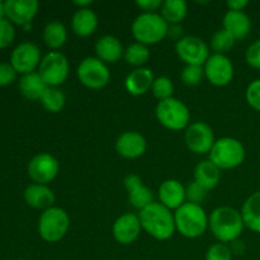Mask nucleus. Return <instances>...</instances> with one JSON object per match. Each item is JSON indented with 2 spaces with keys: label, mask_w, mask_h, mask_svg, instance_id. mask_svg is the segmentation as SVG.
Segmentation results:
<instances>
[{
  "label": "nucleus",
  "mask_w": 260,
  "mask_h": 260,
  "mask_svg": "<svg viewBox=\"0 0 260 260\" xmlns=\"http://www.w3.org/2000/svg\"><path fill=\"white\" fill-rule=\"evenodd\" d=\"M208 229L218 243L229 244L240 238L245 225L240 211L230 206H221L215 208L210 215Z\"/></svg>",
  "instance_id": "f257e3e1"
},
{
  "label": "nucleus",
  "mask_w": 260,
  "mask_h": 260,
  "mask_svg": "<svg viewBox=\"0 0 260 260\" xmlns=\"http://www.w3.org/2000/svg\"><path fill=\"white\" fill-rule=\"evenodd\" d=\"M142 230L156 240H169L175 234L174 212L162 206L160 202H154L139 212Z\"/></svg>",
  "instance_id": "f03ea898"
},
{
  "label": "nucleus",
  "mask_w": 260,
  "mask_h": 260,
  "mask_svg": "<svg viewBox=\"0 0 260 260\" xmlns=\"http://www.w3.org/2000/svg\"><path fill=\"white\" fill-rule=\"evenodd\" d=\"M210 216L201 205L185 202L174 211L175 229L187 239L201 238L208 229Z\"/></svg>",
  "instance_id": "7ed1b4c3"
},
{
  "label": "nucleus",
  "mask_w": 260,
  "mask_h": 260,
  "mask_svg": "<svg viewBox=\"0 0 260 260\" xmlns=\"http://www.w3.org/2000/svg\"><path fill=\"white\" fill-rule=\"evenodd\" d=\"M131 32L136 42L145 46L161 42L169 32V24L160 13H141L135 18Z\"/></svg>",
  "instance_id": "20e7f679"
},
{
  "label": "nucleus",
  "mask_w": 260,
  "mask_h": 260,
  "mask_svg": "<svg viewBox=\"0 0 260 260\" xmlns=\"http://www.w3.org/2000/svg\"><path fill=\"white\" fill-rule=\"evenodd\" d=\"M208 156V160H211L221 170L235 169L245 160V146L238 139L221 137L215 141Z\"/></svg>",
  "instance_id": "39448f33"
},
{
  "label": "nucleus",
  "mask_w": 260,
  "mask_h": 260,
  "mask_svg": "<svg viewBox=\"0 0 260 260\" xmlns=\"http://www.w3.org/2000/svg\"><path fill=\"white\" fill-rule=\"evenodd\" d=\"M70 229V216L63 208L53 206L43 211L38 220V234L46 243L55 244L62 240Z\"/></svg>",
  "instance_id": "423d86ee"
},
{
  "label": "nucleus",
  "mask_w": 260,
  "mask_h": 260,
  "mask_svg": "<svg viewBox=\"0 0 260 260\" xmlns=\"http://www.w3.org/2000/svg\"><path fill=\"white\" fill-rule=\"evenodd\" d=\"M155 116L159 123L170 131L187 129L190 124L189 108L184 102L175 96L159 102L155 108Z\"/></svg>",
  "instance_id": "0eeeda50"
},
{
  "label": "nucleus",
  "mask_w": 260,
  "mask_h": 260,
  "mask_svg": "<svg viewBox=\"0 0 260 260\" xmlns=\"http://www.w3.org/2000/svg\"><path fill=\"white\" fill-rule=\"evenodd\" d=\"M70 63L68 57L60 51H50L42 57L38 74L47 86L58 88L68 79Z\"/></svg>",
  "instance_id": "6e6552de"
},
{
  "label": "nucleus",
  "mask_w": 260,
  "mask_h": 260,
  "mask_svg": "<svg viewBox=\"0 0 260 260\" xmlns=\"http://www.w3.org/2000/svg\"><path fill=\"white\" fill-rule=\"evenodd\" d=\"M76 75L84 86L94 90L104 88L111 80V71L108 65L99 60L96 56L95 57L89 56L84 58L79 63Z\"/></svg>",
  "instance_id": "1a4fd4ad"
},
{
  "label": "nucleus",
  "mask_w": 260,
  "mask_h": 260,
  "mask_svg": "<svg viewBox=\"0 0 260 260\" xmlns=\"http://www.w3.org/2000/svg\"><path fill=\"white\" fill-rule=\"evenodd\" d=\"M175 52L185 65L203 66L211 56L210 46L197 36H183L175 43Z\"/></svg>",
  "instance_id": "9d476101"
},
{
  "label": "nucleus",
  "mask_w": 260,
  "mask_h": 260,
  "mask_svg": "<svg viewBox=\"0 0 260 260\" xmlns=\"http://www.w3.org/2000/svg\"><path fill=\"white\" fill-rule=\"evenodd\" d=\"M184 141L188 150L192 151L193 154H210L211 149L216 141L215 132L207 122H193L185 129Z\"/></svg>",
  "instance_id": "9b49d317"
},
{
  "label": "nucleus",
  "mask_w": 260,
  "mask_h": 260,
  "mask_svg": "<svg viewBox=\"0 0 260 260\" xmlns=\"http://www.w3.org/2000/svg\"><path fill=\"white\" fill-rule=\"evenodd\" d=\"M27 172L33 183L47 185L57 177L60 172V162L53 155L41 152L29 160Z\"/></svg>",
  "instance_id": "f8f14e48"
},
{
  "label": "nucleus",
  "mask_w": 260,
  "mask_h": 260,
  "mask_svg": "<svg viewBox=\"0 0 260 260\" xmlns=\"http://www.w3.org/2000/svg\"><path fill=\"white\" fill-rule=\"evenodd\" d=\"M205 78L215 86H226L233 81L234 70L233 61L226 55L212 53L203 65Z\"/></svg>",
  "instance_id": "ddd939ff"
},
{
  "label": "nucleus",
  "mask_w": 260,
  "mask_h": 260,
  "mask_svg": "<svg viewBox=\"0 0 260 260\" xmlns=\"http://www.w3.org/2000/svg\"><path fill=\"white\" fill-rule=\"evenodd\" d=\"M41 61L42 55L40 47L33 42L19 43L10 55V63L22 75L35 73L36 69L40 68Z\"/></svg>",
  "instance_id": "4468645a"
},
{
  "label": "nucleus",
  "mask_w": 260,
  "mask_h": 260,
  "mask_svg": "<svg viewBox=\"0 0 260 260\" xmlns=\"http://www.w3.org/2000/svg\"><path fill=\"white\" fill-rule=\"evenodd\" d=\"M142 231L139 215L127 212L119 216L112 226V235L121 245H131L139 239Z\"/></svg>",
  "instance_id": "2eb2a0df"
},
{
  "label": "nucleus",
  "mask_w": 260,
  "mask_h": 260,
  "mask_svg": "<svg viewBox=\"0 0 260 260\" xmlns=\"http://www.w3.org/2000/svg\"><path fill=\"white\" fill-rule=\"evenodd\" d=\"M40 9L37 0H7L5 18L13 24L24 27L32 23Z\"/></svg>",
  "instance_id": "dca6fc26"
},
{
  "label": "nucleus",
  "mask_w": 260,
  "mask_h": 260,
  "mask_svg": "<svg viewBox=\"0 0 260 260\" xmlns=\"http://www.w3.org/2000/svg\"><path fill=\"white\" fill-rule=\"evenodd\" d=\"M123 184L128 193V202L131 203L132 207L139 210V212L155 202L154 192L144 184L140 175L134 174V173L126 175Z\"/></svg>",
  "instance_id": "f3484780"
},
{
  "label": "nucleus",
  "mask_w": 260,
  "mask_h": 260,
  "mask_svg": "<svg viewBox=\"0 0 260 260\" xmlns=\"http://www.w3.org/2000/svg\"><path fill=\"white\" fill-rule=\"evenodd\" d=\"M147 149L146 139L137 131H126L116 141V151L124 159H139Z\"/></svg>",
  "instance_id": "a211bd4d"
},
{
  "label": "nucleus",
  "mask_w": 260,
  "mask_h": 260,
  "mask_svg": "<svg viewBox=\"0 0 260 260\" xmlns=\"http://www.w3.org/2000/svg\"><path fill=\"white\" fill-rule=\"evenodd\" d=\"M159 202L170 211H177L187 202L185 187L177 179H167L157 189Z\"/></svg>",
  "instance_id": "6ab92c4d"
},
{
  "label": "nucleus",
  "mask_w": 260,
  "mask_h": 260,
  "mask_svg": "<svg viewBox=\"0 0 260 260\" xmlns=\"http://www.w3.org/2000/svg\"><path fill=\"white\" fill-rule=\"evenodd\" d=\"M23 197H24L25 203L36 210L46 211L53 207L56 202V196L53 190L48 185L37 184V183H32L28 185Z\"/></svg>",
  "instance_id": "aec40b11"
},
{
  "label": "nucleus",
  "mask_w": 260,
  "mask_h": 260,
  "mask_svg": "<svg viewBox=\"0 0 260 260\" xmlns=\"http://www.w3.org/2000/svg\"><path fill=\"white\" fill-rule=\"evenodd\" d=\"M96 57L104 63H116L123 57L124 48L116 36L106 35L95 42Z\"/></svg>",
  "instance_id": "412c9836"
},
{
  "label": "nucleus",
  "mask_w": 260,
  "mask_h": 260,
  "mask_svg": "<svg viewBox=\"0 0 260 260\" xmlns=\"http://www.w3.org/2000/svg\"><path fill=\"white\" fill-rule=\"evenodd\" d=\"M154 80L155 76L150 69L139 68L132 70L127 75L126 80H124V86L131 95L140 96L151 90Z\"/></svg>",
  "instance_id": "4be33fe9"
},
{
  "label": "nucleus",
  "mask_w": 260,
  "mask_h": 260,
  "mask_svg": "<svg viewBox=\"0 0 260 260\" xmlns=\"http://www.w3.org/2000/svg\"><path fill=\"white\" fill-rule=\"evenodd\" d=\"M222 25L236 41L248 37L251 30V20L245 12L228 10L223 15Z\"/></svg>",
  "instance_id": "5701e85b"
},
{
  "label": "nucleus",
  "mask_w": 260,
  "mask_h": 260,
  "mask_svg": "<svg viewBox=\"0 0 260 260\" xmlns=\"http://www.w3.org/2000/svg\"><path fill=\"white\" fill-rule=\"evenodd\" d=\"M98 15L90 8L78 9L71 18V29L79 37H89L98 28Z\"/></svg>",
  "instance_id": "b1692460"
},
{
  "label": "nucleus",
  "mask_w": 260,
  "mask_h": 260,
  "mask_svg": "<svg viewBox=\"0 0 260 260\" xmlns=\"http://www.w3.org/2000/svg\"><path fill=\"white\" fill-rule=\"evenodd\" d=\"M193 177L194 182L206 190L215 189L221 180V169L216 167L211 160H203L194 168Z\"/></svg>",
  "instance_id": "393cba45"
},
{
  "label": "nucleus",
  "mask_w": 260,
  "mask_h": 260,
  "mask_svg": "<svg viewBox=\"0 0 260 260\" xmlns=\"http://www.w3.org/2000/svg\"><path fill=\"white\" fill-rule=\"evenodd\" d=\"M245 228L255 234H260V190L249 196L240 210Z\"/></svg>",
  "instance_id": "a878e982"
},
{
  "label": "nucleus",
  "mask_w": 260,
  "mask_h": 260,
  "mask_svg": "<svg viewBox=\"0 0 260 260\" xmlns=\"http://www.w3.org/2000/svg\"><path fill=\"white\" fill-rule=\"evenodd\" d=\"M42 37L45 45L56 51L62 47L68 41V28L60 20H51L43 28Z\"/></svg>",
  "instance_id": "bb28decb"
},
{
  "label": "nucleus",
  "mask_w": 260,
  "mask_h": 260,
  "mask_svg": "<svg viewBox=\"0 0 260 260\" xmlns=\"http://www.w3.org/2000/svg\"><path fill=\"white\" fill-rule=\"evenodd\" d=\"M47 85L38 73H30L22 75L19 80V91L28 101H40L45 93Z\"/></svg>",
  "instance_id": "cd10ccee"
},
{
  "label": "nucleus",
  "mask_w": 260,
  "mask_h": 260,
  "mask_svg": "<svg viewBox=\"0 0 260 260\" xmlns=\"http://www.w3.org/2000/svg\"><path fill=\"white\" fill-rule=\"evenodd\" d=\"M159 13L169 25L182 24L187 17L188 4L184 0H165Z\"/></svg>",
  "instance_id": "c85d7f7f"
},
{
  "label": "nucleus",
  "mask_w": 260,
  "mask_h": 260,
  "mask_svg": "<svg viewBox=\"0 0 260 260\" xmlns=\"http://www.w3.org/2000/svg\"><path fill=\"white\" fill-rule=\"evenodd\" d=\"M40 103L43 108L50 113H58L63 109L66 103V96L60 88L55 86H47L45 93L40 99Z\"/></svg>",
  "instance_id": "c756f323"
},
{
  "label": "nucleus",
  "mask_w": 260,
  "mask_h": 260,
  "mask_svg": "<svg viewBox=\"0 0 260 260\" xmlns=\"http://www.w3.org/2000/svg\"><path fill=\"white\" fill-rule=\"evenodd\" d=\"M123 58L128 65L135 66L136 69L144 68V65L150 58L149 46H145L139 42L131 43V45L124 50Z\"/></svg>",
  "instance_id": "7c9ffc66"
},
{
  "label": "nucleus",
  "mask_w": 260,
  "mask_h": 260,
  "mask_svg": "<svg viewBox=\"0 0 260 260\" xmlns=\"http://www.w3.org/2000/svg\"><path fill=\"white\" fill-rule=\"evenodd\" d=\"M236 40L222 28V29L216 30L212 35L210 40V50L213 51V53H218V55H226L228 51L235 45Z\"/></svg>",
  "instance_id": "2f4dec72"
},
{
  "label": "nucleus",
  "mask_w": 260,
  "mask_h": 260,
  "mask_svg": "<svg viewBox=\"0 0 260 260\" xmlns=\"http://www.w3.org/2000/svg\"><path fill=\"white\" fill-rule=\"evenodd\" d=\"M151 93L159 102L173 98L174 84H173L172 79L168 78V76H157V78H155L151 88Z\"/></svg>",
  "instance_id": "473e14b6"
},
{
  "label": "nucleus",
  "mask_w": 260,
  "mask_h": 260,
  "mask_svg": "<svg viewBox=\"0 0 260 260\" xmlns=\"http://www.w3.org/2000/svg\"><path fill=\"white\" fill-rule=\"evenodd\" d=\"M205 78V69L203 66L185 65L180 73V79L188 86H196Z\"/></svg>",
  "instance_id": "72a5a7b5"
},
{
  "label": "nucleus",
  "mask_w": 260,
  "mask_h": 260,
  "mask_svg": "<svg viewBox=\"0 0 260 260\" xmlns=\"http://www.w3.org/2000/svg\"><path fill=\"white\" fill-rule=\"evenodd\" d=\"M206 260H233V250L228 244H212L206 251Z\"/></svg>",
  "instance_id": "f704fd0d"
},
{
  "label": "nucleus",
  "mask_w": 260,
  "mask_h": 260,
  "mask_svg": "<svg viewBox=\"0 0 260 260\" xmlns=\"http://www.w3.org/2000/svg\"><path fill=\"white\" fill-rule=\"evenodd\" d=\"M207 192L205 188L201 187L198 183H196L194 180L190 182L189 184L185 187V197H187V202L194 203V205H201L207 197Z\"/></svg>",
  "instance_id": "c9c22d12"
},
{
  "label": "nucleus",
  "mask_w": 260,
  "mask_h": 260,
  "mask_svg": "<svg viewBox=\"0 0 260 260\" xmlns=\"http://www.w3.org/2000/svg\"><path fill=\"white\" fill-rule=\"evenodd\" d=\"M15 38V28L12 22L5 18L0 20V48H5L13 43Z\"/></svg>",
  "instance_id": "e433bc0d"
},
{
  "label": "nucleus",
  "mask_w": 260,
  "mask_h": 260,
  "mask_svg": "<svg viewBox=\"0 0 260 260\" xmlns=\"http://www.w3.org/2000/svg\"><path fill=\"white\" fill-rule=\"evenodd\" d=\"M245 98L249 106L256 112H260V79H255L248 85Z\"/></svg>",
  "instance_id": "4c0bfd02"
},
{
  "label": "nucleus",
  "mask_w": 260,
  "mask_h": 260,
  "mask_svg": "<svg viewBox=\"0 0 260 260\" xmlns=\"http://www.w3.org/2000/svg\"><path fill=\"white\" fill-rule=\"evenodd\" d=\"M245 60L250 68L260 70V38L254 41L245 51Z\"/></svg>",
  "instance_id": "58836bf2"
},
{
  "label": "nucleus",
  "mask_w": 260,
  "mask_h": 260,
  "mask_svg": "<svg viewBox=\"0 0 260 260\" xmlns=\"http://www.w3.org/2000/svg\"><path fill=\"white\" fill-rule=\"evenodd\" d=\"M17 71L10 62H0V86H8L17 79Z\"/></svg>",
  "instance_id": "ea45409f"
},
{
  "label": "nucleus",
  "mask_w": 260,
  "mask_h": 260,
  "mask_svg": "<svg viewBox=\"0 0 260 260\" xmlns=\"http://www.w3.org/2000/svg\"><path fill=\"white\" fill-rule=\"evenodd\" d=\"M136 5L142 10V13H159L161 9V0H137Z\"/></svg>",
  "instance_id": "a19ab883"
},
{
  "label": "nucleus",
  "mask_w": 260,
  "mask_h": 260,
  "mask_svg": "<svg viewBox=\"0 0 260 260\" xmlns=\"http://www.w3.org/2000/svg\"><path fill=\"white\" fill-rule=\"evenodd\" d=\"M249 5L248 0H229L228 8L229 10H235V12H244Z\"/></svg>",
  "instance_id": "79ce46f5"
},
{
  "label": "nucleus",
  "mask_w": 260,
  "mask_h": 260,
  "mask_svg": "<svg viewBox=\"0 0 260 260\" xmlns=\"http://www.w3.org/2000/svg\"><path fill=\"white\" fill-rule=\"evenodd\" d=\"M91 3H93L91 0H85V2H79V0H75L74 4H75L79 9H84V8H90Z\"/></svg>",
  "instance_id": "37998d69"
},
{
  "label": "nucleus",
  "mask_w": 260,
  "mask_h": 260,
  "mask_svg": "<svg viewBox=\"0 0 260 260\" xmlns=\"http://www.w3.org/2000/svg\"><path fill=\"white\" fill-rule=\"evenodd\" d=\"M5 19V2L0 0V20Z\"/></svg>",
  "instance_id": "c03bdc74"
}]
</instances>
